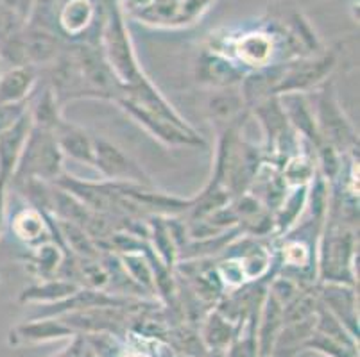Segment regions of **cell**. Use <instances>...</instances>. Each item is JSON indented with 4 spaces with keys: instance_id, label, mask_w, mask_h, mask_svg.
<instances>
[{
    "instance_id": "7402d4cb",
    "label": "cell",
    "mask_w": 360,
    "mask_h": 357,
    "mask_svg": "<svg viewBox=\"0 0 360 357\" xmlns=\"http://www.w3.org/2000/svg\"><path fill=\"white\" fill-rule=\"evenodd\" d=\"M210 113L217 129H221V127L244 116L245 113H250V109L245 107L240 93H226V91H222V93H217L210 100Z\"/></svg>"
},
{
    "instance_id": "52a82bcc",
    "label": "cell",
    "mask_w": 360,
    "mask_h": 357,
    "mask_svg": "<svg viewBox=\"0 0 360 357\" xmlns=\"http://www.w3.org/2000/svg\"><path fill=\"white\" fill-rule=\"evenodd\" d=\"M230 48V52L221 55L233 61L248 74L253 70L274 67L273 58L276 54V45H274L273 38L264 32H250V34L231 39Z\"/></svg>"
},
{
    "instance_id": "ffe728a7",
    "label": "cell",
    "mask_w": 360,
    "mask_h": 357,
    "mask_svg": "<svg viewBox=\"0 0 360 357\" xmlns=\"http://www.w3.org/2000/svg\"><path fill=\"white\" fill-rule=\"evenodd\" d=\"M29 114H31L32 126L51 130V133H54L56 127L65 120L61 113V102L49 84L41 88V93H38L32 102H29Z\"/></svg>"
},
{
    "instance_id": "2e32d148",
    "label": "cell",
    "mask_w": 360,
    "mask_h": 357,
    "mask_svg": "<svg viewBox=\"0 0 360 357\" xmlns=\"http://www.w3.org/2000/svg\"><path fill=\"white\" fill-rule=\"evenodd\" d=\"M27 268L38 281H47L60 277L65 261V248L58 241H45L41 245L29 248Z\"/></svg>"
},
{
    "instance_id": "8992f818",
    "label": "cell",
    "mask_w": 360,
    "mask_h": 357,
    "mask_svg": "<svg viewBox=\"0 0 360 357\" xmlns=\"http://www.w3.org/2000/svg\"><path fill=\"white\" fill-rule=\"evenodd\" d=\"M94 168L110 182H126L153 188V181L146 170L131 159L120 147L101 136H94Z\"/></svg>"
},
{
    "instance_id": "8fae6325",
    "label": "cell",
    "mask_w": 360,
    "mask_h": 357,
    "mask_svg": "<svg viewBox=\"0 0 360 357\" xmlns=\"http://www.w3.org/2000/svg\"><path fill=\"white\" fill-rule=\"evenodd\" d=\"M11 229L13 234L29 248L45 243V241H56L49 215L32 206L20 209L13 216Z\"/></svg>"
},
{
    "instance_id": "277c9868",
    "label": "cell",
    "mask_w": 360,
    "mask_h": 357,
    "mask_svg": "<svg viewBox=\"0 0 360 357\" xmlns=\"http://www.w3.org/2000/svg\"><path fill=\"white\" fill-rule=\"evenodd\" d=\"M212 0H126L129 13L155 27H185L195 24Z\"/></svg>"
},
{
    "instance_id": "6da1fadb",
    "label": "cell",
    "mask_w": 360,
    "mask_h": 357,
    "mask_svg": "<svg viewBox=\"0 0 360 357\" xmlns=\"http://www.w3.org/2000/svg\"><path fill=\"white\" fill-rule=\"evenodd\" d=\"M356 222L337 213H326L317 243V279L319 283L356 286Z\"/></svg>"
},
{
    "instance_id": "30bf717a",
    "label": "cell",
    "mask_w": 360,
    "mask_h": 357,
    "mask_svg": "<svg viewBox=\"0 0 360 357\" xmlns=\"http://www.w3.org/2000/svg\"><path fill=\"white\" fill-rule=\"evenodd\" d=\"M307 95L309 93H285L278 95V97H280L281 107L285 111L287 120H289L294 133L303 142H309L310 147L317 149V147L323 145V142H321L319 133H317L314 107Z\"/></svg>"
},
{
    "instance_id": "7a4b0ae2",
    "label": "cell",
    "mask_w": 360,
    "mask_h": 357,
    "mask_svg": "<svg viewBox=\"0 0 360 357\" xmlns=\"http://www.w3.org/2000/svg\"><path fill=\"white\" fill-rule=\"evenodd\" d=\"M63 159L65 156L56 142L54 134L51 130L32 126L25 140L13 182L24 181V179L56 182L65 173Z\"/></svg>"
},
{
    "instance_id": "9a60e30c",
    "label": "cell",
    "mask_w": 360,
    "mask_h": 357,
    "mask_svg": "<svg viewBox=\"0 0 360 357\" xmlns=\"http://www.w3.org/2000/svg\"><path fill=\"white\" fill-rule=\"evenodd\" d=\"M245 74L248 72L242 70L233 61L214 52L210 61L201 65V68H199L198 83L202 86L215 88V90H230V88L238 86L242 83Z\"/></svg>"
},
{
    "instance_id": "5bb4252c",
    "label": "cell",
    "mask_w": 360,
    "mask_h": 357,
    "mask_svg": "<svg viewBox=\"0 0 360 357\" xmlns=\"http://www.w3.org/2000/svg\"><path fill=\"white\" fill-rule=\"evenodd\" d=\"M52 134L65 157H70L86 166H94V136L90 133L63 120Z\"/></svg>"
},
{
    "instance_id": "7c38bea8",
    "label": "cell",
    "mask_w": 360,
    "mask_h": 357,
    "mask_svg": "<svg viewBox=\"0 0 360 357\" xmlns=\"http://www.w3.org/2000/svg\"><path fill=\"white\" fill-rule=\"evenodd\" d=\"M75 332L68 325H65L60 318H36L20 323L11 332V343L15 345H38V343H49L54 339H70Z\"/></svg>"
},
{
    "instance_id": "ac0fdd59",
    "label": "cell",
    "mask_w": 360,
    "mask_h": 357,
    "mask_svg": "<svg viewBox=\"0 0 360 357\" xmlns=\"http://www.w3.org/2000/svg\"><path fill=\"white\" fill-rule=\"evenodd\" d=\"M307 198H309V186L290 189L285 201L273 213L274 236L280 238L300 224L301 215L307 209Z\"/></svg>"
},
{
    "instance_id": "44dd1931",
    "label": "cell",
    "mask_w": 360,
    "mask_h": 357,
    "mask_svg": "<svg viewBox=\"0 0 360 357\" xmlns=\"http://www.w3.org/2000/svg\"><path fill=\"white\" fill-rule=\"evenodd\" d=\"M281 177L289 189L301 188V186H309L314 181L317 173L316 156L300 150L294 156H290L283 165H281Z\"/></svg>"
},
{
    "instance_id": "d6986e66",
    "label": "cell",
    "mask_w": 360,
    "mask_h": 357,
    "mask_svg": "<svg viewBox=\"0 0 360 357\" xmlns=\"http://www.w3.org/2000/svg\"><path fill=\"white\" fill-rule=\"evenodd\" d=\"M201 336L202 343L208 350H226L233 342L235 334H237V325L224 318L217 309H212L206 313V316L201 322Z\"/></svg>"
},
{
    "instance_id": "603a6c76",
    "label": "cell",
    "mask_w": 360,
    "mask_h": 357,
    "mask_svg": "<svg viewBox=\"0 0 360 357\" xmlns=\"http://www.w3.org/2000/svg\"><path fill=\"white\" fill-rule=\"evenodd\" d=\"M91 20V8L86 0H72L65 6L61 24L70 34H79Z\"/></svg>"
},
{
    "instance_id": "4fadbf2b",
    "label": "cell",
    "mask_w": 360,
    "mask_h": 357,
    "mask_svg": "<svg viewBox=\"0 0 360 357\" xmlns=\"http://www.w3.org/2000/svg\"><path fill=\"white\" fill-rule=\"evenodd\" d=\"M38 84L36 68L11 67L0 75V106H22L29 104Z\"/></svg>"
},
{
    "instance_id": "cb8c5ba5",
    "label": "cell",
    "mask_w": 360,
    "mask_h": 357,
    "mask_svg": "<svg viewBox=\"0 0 360 357\" xmlns=\"http://www.w3.org/2000/svg\"><path fill=\"white\" fill-rule=\"evenodd\" d=\"M65 357H96L91 346L88 345L86 338L83 334H75L74 338H70V343L63 349Z\"/></svg>"
},
{
    "instance_id": "ba28073f",
    "label": "cell",
    "mask_w": 360,
    "mask_h": 357,
    "mask_svg": "<svg viewBox=\"0 0 360 357\" xmlns=\"http://www.w3.org/2000/svg\"><path fill=\"white\" fill-rule=\"evenodd\" d=\"M333 70V59L323 58L310 63H297L283 67L280 83L274 95L285 93H309L314 88H319L328 81Z\"/></svg>"
},
{
    "instance_id": "3957f363",
    "label": "cell",
    "mask_w": 360,
    "mask_h": 357,
    "mask_svg": "<svg viewBox=\"0 0 360 357\" xmlns=\"http://www.w3.org/2000/svg\"><path fill=\"white\" fill-rule=\"evenodd\" d=\"M316 126L321 142L333 147L342 156L359 154V136L355 127L346 116L345 109L340 107L335 88L326 81L317 93V102L314 107Z\"/></svg>"
},
{
    "instance_id": "5b68a950",
    "label": "cell",
    "mask_w": 360,
    "mask_h": 357,
    "mask_svg": "<svg viewBox=\"0 0 360 357\" xmlns=\"http://www.w3.org/2000/svg\"><path fill=\"white\" fill-rule=\"evenodd\" d=\"M120 106V109L135 120L140 127L147 130L153 137H156L158 142L165 143L169 147H205L206 142L202 140L201 134L198 130H186L181 129L179 126L167 120L162 114L155 113V111L147 109L142 104L133 100L127 95H120L115 100Z\"/></svg>"
},
{
    "instance_id": "e0dca14e",
    "label": "cell",
    "mask_w": 360,
    "mask_h": 357,
    "mask_svg": "<svg viewBox=\"0 0 360 357\" xmlns=\"http://www.w3.org/2000/svg\"><path fill=\"white\" fill-rule=\"evenodd\" d=\"M79 288V284H75L74 281L65 279V277H54V279L38 281V283H34L32 286L22 290L18 300H20L22 304L49 306V304H56L68 299V297L74 295Z\"/></svg>"
},
{
    "instance_id": "9c48e42d",
    "label": "cell",
    "mask_w": 360,
    "mask_h": 357,
    "mask_svg": "<svg viewBox=\"0 0 360 357\" xmlns=\"http://www.w3.org/2000/svg\"><path fill=\"white\" fill-rule=\"evenodd\" d=\"M316 295L321 306L330 311L359 339V309H356L355 288L346 284L317 283Z\"/></svg>"
}]
</instances>
